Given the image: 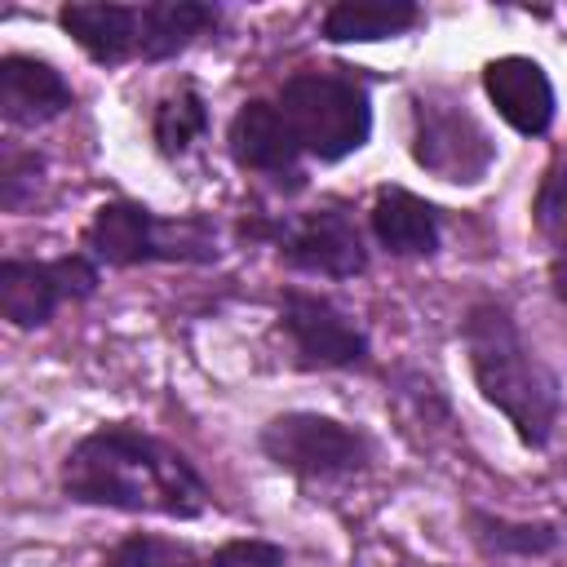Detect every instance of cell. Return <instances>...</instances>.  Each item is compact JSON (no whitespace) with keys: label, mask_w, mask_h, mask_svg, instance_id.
I'll list each match as a JSON object with an SVG mask.
<instances>
[{"label":"cell","mask_w":567,"mask_h":567,"mask_svg":"<svg viewBox=\"0 0 567 567\" xmlns=\"http://www.w3.org/2000/svg\"><path fill=\"white\" fill-rule=\"evenodd\" d=\"M279 323L292 337L301 368H350L368 354V337L354 328L346 310L315 292H284Z\"/></svg>","instance_id":"ba28073f"},{"label":"cell","mask_w":567,"mask_h":567,"mask_svg":"<svg viewBox=\"0 0 567 567\" xmlns=\"http://www.w3.org/2000/svg\"><path fill=\"white\" fill-rule=\"evenodd\" d=\"M151 133H155V146H159L164 155H182L186 146H195V142L208 133V106H204V97H199L195 89L168 93V97L155 106Z\"/></svg>","instance_id":"e0dca14e"},{"label":"cell","mask_w":567,"mask_h":567,"mask_svg":"<svg viewBox=\"0 0 567 567\" xmlns=\"http://www.w3.org/2000/svg\"><path fill=\"white\" fill-rule=\"evenodd\" d=\"M106 567H199L195 554L164 536H128L111 549Z\"/></svg>","instance_id":"d6986e66"},{"label":"cell","mask_w":567,"mask_h":567,"mask_svg":"<svg viewBox=\"0 0 567 567\" xmlns=\"http://www.w3.org/2000/svg\"><path fill=\"white\" fill-rule=\"evenodd\" d=\"M208 567H288V554L270 540H230L208 558Z\"/></svg>","instance_id":"44dd1931"},{"label":"cell","mask_w":567,"mask_h":567,"mask_svg":"<svg viewBox=\"0 0 567 567\" xmlns=\"http://www.w3.org/2000/svg\"><path fill=\"white\" fill-rule=\"evenodd\" d=\"M412 115H416L412 155H416L421 168L439 173L443 182H478L492 168L496 146L483 133V124L465 111V102L421 97Z\"/></svg>","instance_id":"8992f818"},{"label":"cell","mask_w":567,"mask_h":567,"mask_svg":"<svg viewBox=\"0 0 567 567\" xmlns=\"http://www.w3.org/2000/svg\"><path fill=\"white\" fill-rule=\"evenodd\" d=\"M261 452L301 478H337V474H354L368 461V439L332 416L319 412H284L275 421H266L261 430Z\"/></svg>","instance_id":"5b68a950"},{"label":"cell","mask_w":567,"mask_h":567,"mask_svg":"<svg viewBox=\"0 0 567 567\" xmlns=\"http://www.w3.org/2000/svg\"><path fill=\"white\" fill-rule=\"evenodd\" d=\"M470 372L487 403H496L523 443L545 447L558 421V377L523 341L514 315L496 301H478L465 315Z\"/></svg>","instance_id":"7a4b0ae2"},{"label":"cell","mask_w":567,"mask_h":567,"mask_svg":"<svg viewBox=\"0 0 567 567\" xmlns=\"http://www.w3.org/2000/svg\"><path fill=\"white\" fill-rule=\"evenodd\" d=\"M279 106H284L301 151H310L323 164L346 159L372 133V102H368V93L354 80H341V75L301 71V75H292L284 84V102Z\"/></svg>","instance_id":"3957f363"},{"label":"cell","mask_w":567,"mask_h":567,"mask_svg":"<svg viewBox=\"0 0 567 567\" xmlns=\"http://www.w3.org/2000/svg\"><path fill=\"white\" fill-rule=\"evenodd\" d=\"M58 22L102 66L137 58V4H62Z\"/></svg>","instance_id":"4fadbf2b"},{"label":"cell","mask_w":567,"mask_h":567,"mask_svg":"<svg viewBox=\"0 0 567 567\" xmlns=\"http://www.w3.org/2000/svg\"><path fill=\"white\" fill-rule=\"evenodd\" d=\"M536 226L540 235L554 244L558 261H567V168H554L536 195ZM563 288H567V270H558Z\"/></svg>","instance_id":"ffe728a7"},{"label":"cell","mask_w":567,"mask_h":567,"mask_svg":"<svg viewBox=\"0 0 567 567\" xmlns=\"http://www.w3.org/2000/svg\"><path fill=\"white\" fill-rule=\"evenodd\" d=\"M470 527L487 554H545L558 545V532L549 523H505L492 514H470Z\"/></svg>","instance_id":"ac0fdd59"},{"label":"cell","mask_w":567,"mask_h":567,"mask_svg":"<svg viewBox=\"0 0 567 567\" xmlns=\"http://www.w3.org/2000/svg\"><path fill=\"white\" fill-rule=\"evenodd\" d=\"M217 22L213 4L195 0H164V4H137V58L142 62H164L177 58L204 27Z\"/></svg>","instance_id":"9a60e30c"},{"label":"cell","mask_w":567,"mask_h":567,"mask_svg":"<svg viewBox=\"0 0 567 567\" xmlns=\"http://www.w3.org/2000/svg\"><path fill=\"white\" fill-rule=\"evenodd\" d=\"M226 142H230L235 164L257 168V173H292V164L301 155V142H297L284 106L261 102V97H252L235 111Z\"/></svg>","instance_id":"7c38bea8"},{"label":"cell","mask_w":567,"mask_h":567,"mask_svg":"<svg viewBox=\"0 0 567 567\" xmlns=\"http://www.w3.org/2000/svg\"><path fill=\"white\" fill-rule=\"evenodd\" d=\"M416 22H421V9L412 0H341L323 13V40L368 44V40H390Z\"/></svg>","instance_id":"2e32d148"},{"label":"cell","mask_w":567,"mask_h":567,"mask_svg":"<svg viewBox=\"0 0 567 567\" xmlns=\"http://www.w3.org/2000/svg\"><path fill=\"white\" fill-rule=\"evenodd\" d=\"M279 252L288 266L306 275H328V279H350L368 266L363 235L341 208H319L306 221H297L292 235H284Z\"/></svg>","instance_id":"9c48e42d"},{"label":"cell","mask_w":567,"mask_h":567,"mask_svg":"<svg viewBox=\"0 0 567 567\" xmlns=\"http://www.w3.org/2000/svg\"><path fill=\"white\" fill-rule=\"evenodd\" d=\"M97 266L89 257H58V261H0V315L18 328H40L53 319L62 301L93 297Z\"/></svg>","instance_id":"52a82bcc"},{"label":"cell","mask_w":567,"mask_h":567,"mask_svg":"<svg viewBox=\"0 0 567 567\" xmlns=\"http://www.w3.org/2000/svg\"><path fill=\"white\" fill-rule=\"evenodd\" d=\"M62 492L80 505H106L124 514L199 518L208 509V483L164 439L137 425H102L84 434L62 461Z\"/></svg>","instance_id":"6da1fadb"},{"label":"cell","mask_w":567,"mask_h":567,"mask_svg":"<svg viewBox=\"0 0 567 567\" xmlns=\"http://www.w3.org/2000/svg\"><path fill=\"white\" fill-rule=\"evenodd\" d=\"M372 235L394 257H430L439 248V213L403 186H381L372 204Z\"/></svg>","instance_id":"5bb4252c"},{"label":"cell","mask_w":567,"mask_h":567,"mask_svg":"<svg viewBox=\"0 0 567 567\" xmlns=\"http://www.w3.org/2000/svg\"><path fill=\"white\" fill-rule=\"evenodd\" d=\"M483 89H487L496 115L514 133L540 137L554 124V84H549V75H545L540 62H532L523 53L496 58V62L483 66Z\"/></svg>","instance_id":"30bf717a"},{"label":"cell","mask_w":567,"mask_h":567,"mask_svg":"<svg viewBox=\"0 0 567 567\" xmlns=\"http://www.w3.org/2000/svg\"><path fill=\"white\" fill-rule=\"evenodd\" d=\"M84 244L106 266H142V261H208L217 257V239L204 221H159L151 208L133 199H111L93 213Z\"/></svg>","instance_id":"277c9868"},{"label":"cell","mask_w":567,"mask_h":567,"mask_svg":"<svg viewBox=\"0 0 567 567\" xmlns=\"http://www.w3.org/2000/svg\"><path fill=\"white\" fill-rule=\"evenodd\" d=\"M71 97L75 93L53 62L27 58V53L0 58V115L9 124H44V120L62 115L71 106Z\"/></svg>","instance_id":"8fae6325"}]
</instances>
